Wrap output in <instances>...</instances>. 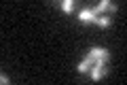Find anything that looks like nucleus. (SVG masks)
Returning <instances> with one entry per match:
<instances>
[{
  "mask_svg": "<svg viewBox=\"0 0 127 85\" xmlns=\"http://www.w3.org/2000/svg\"><path fill=\"white\" fill-rule=\"evenodd\" d=\"M117 13V6L110 2V0H100L97 4L89 6L83 4L78 9V19L85 23H95V26H110L112 23V15Z\"/></svg>",
  "mask_w": 127,
  "mask_h": 85,
  "instance_id": "f257e3e1",
  "label": "nucleus"
},
{
  "mask_svg": "<svg viewBox=\"0 0 127 85\" xmlns=\"http://www.w3.org/2000/svg\"><path fill=\"white\" fill-rule=\"evenodd\" d=\"M0 83H2V85H9V77H4V75H0Z\"/></svg>",
  "mask_w": 127,
  "mask_h": 85,
  "instance_id": "20e7f679",
  "label": "nucleus"
},
{
  "mask_svg": "<svg viewBox=\"0 0 127 85\" xmlns=\"http://www.w3.org/2000/svg\"><path fill=\"white\" fill-rule=\"evenodd\" d=\"M108 60H110V53L106 49H102V47H93V49L85 55V60L78 64L76 70L81 72V75H89L93 81H100L102 77L106 75Z\"/></svg>",
  "mask_w": 127,
  "mask_h": 85,
  "instance_id": "f03ea898",
  "label": "nucleus"
},
{
  "mask_svg": "<svg viewBox=\"0 0 127 85\" xmlns=\"http://www.w3.org/2000/svg\"><path fill=\"white\" fill-rule=\"evenodd\" d=\"M51 2L64 13H78V9L83 6V0H51Z\"/></svg>",
  "mask_w": 127,
  "mask_h": 85,
  "instance_id": "7ed1b4c3",
  "label": "nucleus"
}]
</instances>
